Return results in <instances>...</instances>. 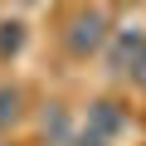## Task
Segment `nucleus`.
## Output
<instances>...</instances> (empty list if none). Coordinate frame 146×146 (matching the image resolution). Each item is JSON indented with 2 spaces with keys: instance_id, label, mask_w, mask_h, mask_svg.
<instances>
[{
  "instance_id": "obj_1",
  "label": "nucleus",
  "mask_w": 146,
  "mask_h": 146,
  "mask_svg": "<svg viewBox=\"0 0 146 146\" xmlns=\"http://www.w3.org/2000/svg\"><path fill=\"white\" fill-rule=\"evenodd\" d=\"M107 39H112V20H107V10H98V5H83V10H73V15H68V29H63V44H68V54L88 58V54H98Z\"/></svg>"
},
{
  "instance_id": "obj_2",
  "label": "nucleus",
  "mask_w": 146,
  "mask_h": 146,
  "mask_svg": "<svg viewBox=\"0 0 146 146\" xmlns=\"http://www.w3.org/2000/svg\"><path fill=\"white\" fill-rule=\"evenodd\" d=\"M122 131H127V107L112 98H98L88 107V127L78 131V146H112Z\"/></svg>"
},
{
  "instance_id": "obj_3",
  "label": "nucleus",
  "mask_w": 146,
  "mask_h": 146,
  "mask_svg": "<svg viewBox=\"0 0 146 146\" xmlns=\"http://www.w3.org/2000/svg\"><path fill=\"white\" fill-rule=\"evenodd\" d=\"M112 73H122L127 83L146 88V34L141 29H122L112 39Z\"/></svg>"
},
{
  "instance_id": "obj_4",
  "label": "nucleus",
  "mask_w": 146,
  "mask_h": 146,
  "mask_svg": "<svg viewBox=\"0 0 146 146\" xmlns=\"http://www.w3.org/2000/svg\"><path fill=\"white\" fill-rule=\"evenodd\" d=\"M20 122V88H0V131Z\"/></svg>"
},
{
  "instance_id": "obj_5",
  "label": "nucleus",
  "mask_w": 146,
  "mask_h": 146,
  "mask_svg": "<svg viewBox=\"0 0 146 146\" xmlns=\"http://www.w3.org/2000/svg\"><path fill=\"white\" fill-rule=\"evenodd\" d=\"M20 44H25V25H15V20L0 25V54H15Z\"/></svg>"
}]
</instances>
